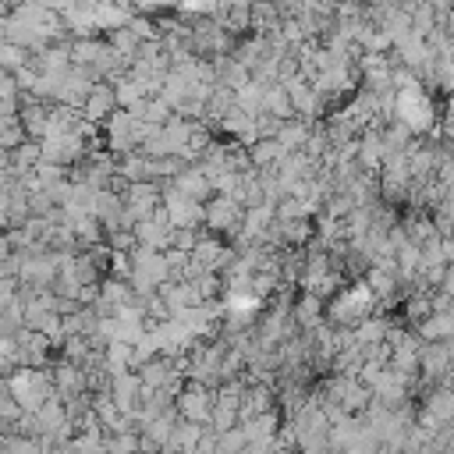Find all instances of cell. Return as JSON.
<instances>
[{
	"instance_id": "cell-1",
	"label": "cell",
	"mask_w": 454,
	"mask_h": 454,
	"mask_svg": "<svg viewBox=\"0 0 454 454\" xmlns=\"http://www.w3.org/2000/svg\"><path fill=\"white\" fill-rule=\"evenodd\" d=\"M422 333H426V340H433V344L450 340V337H454V312H433V316L422 323Z\"/></svg>"
}]
</instances>
